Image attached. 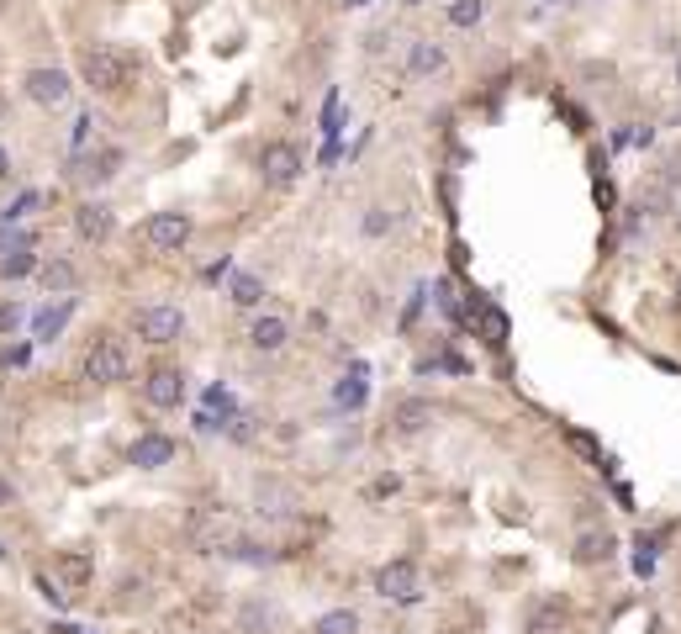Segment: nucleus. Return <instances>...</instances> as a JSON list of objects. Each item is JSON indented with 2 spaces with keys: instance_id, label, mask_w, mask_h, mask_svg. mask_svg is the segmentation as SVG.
<instances>
[{
  "instance_id": "393cba45",
  "label": "nucleus",
  "mask_w": 681,
  "mask_h": 634,
  "mask_svg": "<svg viewBox=\"0 0 681 634\" xmlns=\"http://www.w3.org/2000/svg\"><path fill=\"white\" fill-rule=\"evenodd\" d=\"M481 16H486V0H454V5H450V21H454V27H475Z\"/></svg>"
},
{
  "instance_id": "dca6fc26",
  "label": "nucleus",
  "mask_w": 681,
  "mask_h": 634,
  "mask_svg": "<svg viewBox=\"0 0 681 634\" xmlns=\"http://www.w3.org/2000/svg\"><path fill=\"white\" fill-rule=\"evenodd\" d=\"M566 624H570V613H566L560 597H544V603L528 613V634H566Z\"/></svg>"
},
{
  "instance_id": "39448f33",
  "label": "nucleus",
  "mask_w": 681,
  "mask_h": 634,
  "mask_svg": "<svg viewBox=\"0 0 681 634\" xmlns=\"http://www.w3.org/2000/svg\"><path fill=\"white\" fill-rule=\"evenodd\" d=\"M190 232H196V223H190L185 212H154V217L143 223V243H148L154 254H180V249L190 243Z\"/></svg>"
},
{
  "instance_id": "4be33fe9",
  "label": "nucleus",
  "mask_w": 681,
  "mask_h": 634,
  "mask_svg": "<svg viewBox=\"0 0 681 634\" xmlns=\"http://www.w3.org/2000/svg\"><path fill=\"white\" fill-rule=\"evenodd\" d=\"M54 571L69 581V587H85V581H90V561H85L80 550H63V555L54 561Z\"/></svg>"
},
{
  "instance_id": "f8f14e48",
  "label": "nucleus",
  "mask_w": 681,
  "mask_h": 634,
  "mask_svg": "<svg viewBox=\"0 0 681 634\" xmlns=\"http://www.w3.org/2000/svg\"><path fill=\"white\" fill-rule=\"evenodd\" d=\"M127 461L138 465V470H159V465L174 461V439H170V434H143V439H132Z\"/></svg>"
},
{
  "instance_id": "412c9836",
  "label": "nucleus",
  "mask_w": 681,
  "mask_h": 634,
  "mask_svg": "<svg viewBox=\"0 0 681 634\" xmlns=\"http://www.w3.org/2000/svg\"><path fill=\"white\" fill-rule=\"evenodd\" d=\"M227 296H232V307H259V301H265V281L248 275V270H238L232 286H227Z\"/></svg>"
},
{
  "instance_id": "423d86ee",
  "label": "nucleus",
  "mask_w": 681,
  "mask_h": 634,
  "mask_svg": "<svg viewBox=\"0 0 681 634\" xmlns=\"http://www.w3.org/2000/svg\"><path fill=\"white\" fill-rule=\"evenodd\" d=\"M301 170H307V159H301L296 143H265V148H259V174H265V185L285 190V185L301 180Z\"/></svg>"
},
{
  "instance_id": "a878e982",
  "label": "nucleus",
  "mask_w": 681,
  "mask_h": 634,
  "mask_svg": "<svg viewBox=\"0 0 681 634\" xmlns=\"http://www.w3.org/2000/svg\"><path fill=\"white\" fill-rule=\"evenodd\" d=\"M365 232H370V238L391 232V212H386V207H370V212H365Z\"/></svg>"
},
{
  "instance_id": "ddd939ff",
  "label": "nucleus",
  "mask_w": 681,
  "mask_h": 634,
  "mask_svg": "<svg viewBox=\"0 0 681 634\" xmlns=\"http://www.w3.org/2000/svg\"><path fill=\"white\" fill-rule=\"evenodd\" d=\"M444 63H450V54H444L433 38H417V43L407 48V74H412V80H433Z\"/></svg>"
},
{
  "instance_id": "9d476101",
  "label": "nucleus",
  "mask_w": 681,
  "mask_h": 634,
  "mask_svg": "<svg viewBox=\"0 0 681 634\" xmlns=\"http://www.w3.org/2000/svg\"><path fill=\"white\" fill-rule=\"evenodd\" d=\"M248 344L259 349V354H281L290 344V323H285L281 312H259L254 323H248Z\"/></svg>"
},
{
  "instance_id": "4468645a",
  "label": "nucleus",
  "mask_w": 681,
  "mask_h": 634,
  "mask_svg": "<svg viewBox=\"0 0 681 634\" xmlns=\"http://www.w3.org/2000/svg\"><path fill=\"white\" fill-rule=\"evenodd\" d=\"M391 423H397L401 439H412V434H423V428L433 423V402H423V397H407V402H397Z\"/></svg>"
},
{
  "instance_id": "aec40b11",
  "label": "nucleus",
  "mask_w": 681,
  "mask_h": 634,
  "mask_svg": "<svg viewBox=\"0 0 681 634\" xmlns=\"http://www.w3.org/2000/svg\"><path fill=\"white\" fill-rule=\"evenodd\" d=\"M608 555H613V534H597V528H592V534L576 539V561H581V566H597V561H608Z\"/></svg>"
},
{
  "instance_id": "a211bd4d",
  "label": "nucleus",
  "mask_w": 681,
  "mask_h": 634,
  "mask_svg": "<svg viewBox=\"0 0 681 634\" xmlns=\"http://www.w3.org/2000/svg\"><path fill=\"white\" fill-rule=\"evenodd\" d=\"M32 270H38V254H32L27 243H16V249L0 254V281H21V275H32Z\"/></svg>"
},
{
  "instance_id": "b1692460",
  "label": "nucleus",
  "mask_w": 681,
  "mask_h": 634,
  "mask_svg": "<svg viewBox=\"0 0 681 634\" xmlns=\"http://www.w3.org/2000/svg\"><path fill=\"white\" fill-rule=\"evenodd\" d=\"M122 170V148H101V154H90V170H85V180H112V174Z\"/></svg>"
},
{
  "instance_id": "7ed1b4c3",
  "label": "nucleus",
  "mask_w": 681,
  "mask_h": 634,
  "mask_svg": "<svg viewBox=\"0 0 681 634\" xmlns=\"http://www.w3.org/2000/svg\"><path fill=\"white\" fill-rule=\"evenodd\" d=\"M80 74H85V85H90V90H101V96L127 90V58L116 54V48H106V43L85 48V58H80Z\"/></svg>"
},
{
  "instance_id": "9b49d317",
  "label": "nucleus",
  "mask_w": 681,
  "mask_h": 634,
  "mask_svg": "<svg viewBox=\"0 0 681 634\" xmlns=\"http://www.w3.org/2000/svg\"><path fill=\"white\" fill-rule=\"evenodd\" d=\"M116 228L112 207H101V201H85V207H74V232L85 238V243H106Z\"/></svg>"
},
{
  "instance_id": "1a4fd4ad",
  "label": "nucleus",
  "mask_w": 681,
  "mask_h": 634,
  "mask_svg": "<svg viewBox=\"0 0 681 634\" xmlns=\"http://www.w3.org/2000/svg\"><path fill=\"white\" fill-rule=\"evenodd\" d=\"M143 397H148V407H180L185 402V376L174 370V365H159V370H148V381H143Z\"/></svg>"
},
{
  "instance_id": "f257e3e1",
  "label": "nucleus",
  "mask_w": 681,
  "mask_h": 634,
  "mask_svg": "<svg viewBox=\"0 0 681 634\" xmlns=\"http://www.w3.org/2000/svg\"><path fill=\"white\" fill-rule=\"evenodd\" d=\"M185 539H190V550H201V555H227L243 534H238V519H232L227 508H196L190 523H185Z\"/></svg>"
},
{
  "instance_id": "7c9ffc66",
  "label": "nucleus",
  "mask_w": 681,
  "mask_h": 634,
  "mask_svg": "<svg viewBox=\"0 0 681 634\" xmlns=\"http://www.w3.org/2000/svg\"><path fill=\"white\" fill-rule=\"evenodd\" d=\"M5 238H11V223H5V217H0V249H5Z\"/></svg>"
},
{
  "instance_id": "f3484780",
  "label": "nucleus",
  "mask_w": 681,
  "mask_h": 634,
  "mask_svg": "<svg viewBox=\"0 0 681 634\" xmlns=\"http://www.w3.org/2000/svg\"><path fill=\"white\" fill-rule=\"evenodd\" d=\"M38 275H43V286L54 291V296H69V291L80 286V270H74L69 259H48V265H38Z\"/></svg>"
},
{
  "instance_id": "473e14b6",
  "label": "nucleus",
  "mask_w": 681,
  "mask_h": 634,
  "mask_svg": "<svg viewBox=\"0 0 681 634\" xmlns=\"http://www.w3.org/2000/svg\"><path fill=\"white\" fill-rule=\"evenodd\" d=\"M677 85H681V63H677Z\"/></svg>"
},
{
  "instance_id": "f03ea898",
  "label": "nucleus",
  "mask_w": 681,
  "mask_h": 634,
  "mask_svg": "<svg viewBox=\"0 0 681 634\" xmlns=\"http://www.w3.org/2000/svg\"><path fill=\"white\" fill-rule=\"evenodd\" d=\"M127 370H132V354L122 339L112 334H101L96 344L85 349V359H80V376L85 381H96V386H116V381H127Z\"/></svg>"
},
{
  "instance_id": "c756f323",
  "label": "nucleus",
  "mask_w": 681,
  "mask_h": 634,
  "mask_svg": "<svg viewBox=\"0 0 681 634\" xmlns=\"http://www.w3.org/2000/svg\"><path fill=\"white\" fill-rule=\"evenodd\" d=\"M5 174H11V154H5V148H0V180H5Z\"/></svg>"
},
{
  "instance_id": "c85d7f7f",
  "label": "nucleus",
  "mask_w": 681,
  "mask_h": 634,
  "mask_svg": "<svg viewBox=\"0 0 681 634\" xmlns=\"http://www.w3.org/2000/svg\"><path fill=\"white\" fill-rule=\"evenodd\" d=\"M5 503H16V486H11V481H0V508H5Z\"/></svg>"
},
{
  "instance_id": "bb28decb",
  "label": "nucleus",
  "mask_w": 681,
  "mask_h": 634,
  "mask_svg": "<svg viewBox=\"0 0 681 634\" xmlns=\"http://www.w3.org/2000/svg\"><path fill=\"white\" fill-rule=\"evenodd\" d=\"M38 201H43V196H38V190H27V196H21V201L5 212V223H21V217H32V212H38Z\"/></svg>"
},
{
  "instance_id": "20e7f679",
  "label": "nucleus",
  "mask_w": 681,
  "mask_h": 634,
  "mask_svg": "<svg viewBox=\"0 0 681 634\" xmlns=\"http://www.w3.org/2000/svg\"><path fill=\"white\" fill-rule=\"evenodd\" d=\"M132 328H138L143 344H174V339L185 334V312L170 307V301H154V307H138Z\"/></svg>"
},
{
  "instance_id": "2eb2a0df",
  "label": "nucleus",
  "mask_w": 681,
  "mask_h": 634,
  "mask_svg": "<svg viewBox=\"0 0 681 634\" xmlns=\"http://www.w3.org/2000/svg\"><path fill=\"white\" fill-rule=\"evenodd\" d=\"M69 317H74V296H58L54 307H43V312L32 317V339H43V344H48V339H58Z\"/></svg>"
},
{
  "instance_id": "0eeeda50",
  "label": "nucleus",
  "mask_w": 681,
  "mask_h": 634,
  "mask_svg": "<svg viewBox=\"0 0 681 634\" xmlns=\"http://www.w3.org/2000/svg\"><path fill=\"white\" fill-rule=\"evenodd\" d=\"M375 592H381V597H391V603H417V597H423L417 561H412V555H397L391 566H381V577H375Z\"/></svg>"
},
{
  "instance_id": "cd10ccee",
  "label": "nucleus",
  "mask_w": 681,
  "mask_h": 634,
  "mask_svg": "<svg viewBox=\"0 0 681 634\" xmlns=\"http://www.w3.org/2000/svg\"><path fill=\"white\" fill-rule=\"evenodd\" d=\"M339 402L359 407V402H365V386H359V381H343V386H339Z\"/></svg>"
},
{
  "instance_id": "6e6552de",
  "label": "nucleus",
  "mask_w": 681,
  "mask_h": 634,
  "mask_svg": "<svg viewBox=\"0 0 681 634\" xmlns=\"http://www.w3.org/2000/svg\"><path fill=\"white\" fill-rule=\"evenodd\" d=\"M21 90H27V101H38V106H69V96H74V80L63 74V69H27V80H21Z\"/></svg>"
},
{
  "instance_id": "2f4dec72",
  "label": "nucleus",
  "mask_w": 681,
  "mask_h": 634,
  "mask_svg": "<svg viewBox=\"0 0 681 634\" xmlns=\"http://www.w3.org/2000/svg\"><path fill=\"white\" fill-rule=\"evenodd\" d=\"M401 5H423V0H401Z\"/></svg>"
},
{
  "instance_id": "6ab92c4d",
  "label": "nucleus",
  "mask_w": 681,
  "mask_h": 634,
  "mask_svg": "<svg viewBox=\"0 0 681 634\" xmlns=\"http://www.w3.org/2000/svg\"><path fill=\"white\" fill-rule=\"evenodd\" d=\"M296 508V492L290 486H275V481H259V513H275V519H285Z\"/></svg>"
},
{
  "instance_id": "5701e85b",
  "label": "nucleus",
  "mask_w": 681,
  "mask_h": 634,
  "mask_svg": "<svg viewBox=\"0 0 681 634\" xmlns=\"http://www.w3.org/2000/svg\"><path fill=\"white\" fill-rule=\"evenodd\" d=\"M317 634H359V613L354 608H328L317 619Z\"/></svg>"
}]
</instances>
